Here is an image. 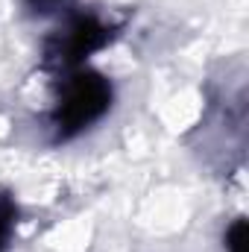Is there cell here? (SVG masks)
<instances>
[{"label":"cell","instance_id":"1","mask_svg":"<svg viewBox=\"0 0 249 252\" xmlns=\"http://www.w3.org/2000/svg\"><path fill=\"white\" fill-rule=\"evenodd\" d=\"M112 106V85L94 73V70H79L73 73L67 82H64L62 100L56 106V115H53V124L59 138H73L79 135L82 129L100 121Z\"/></svg>","mask_w":249,"mask_h":252},{"label":"cell","instance_id":"3","mask_svg":"<svg viewBox=\"0 0 249 252\" xmlns=\"http://www.w3.org/2000/svg\"><path fill=\"white\" fill-rule=\"evenodd\" d=\"M15 205L9 196H0V252L6 250L9 244V235H12V226H15Z\"/></svg>","mask_w":249,"mask_h":252},{"label":"cell","instance_id":"4","mask_svg":"<svg viewBox=\"0 0 249 252\" xmlns=\"http://www.w3.org/2000/svg\"><path fill=\"white\" fill-rule=\"evenodd\" d=\"M226 247H229V252H247V220H238V223L229 229Z\"/></svg>","mask_w":249,"mask_h":252},{"label":"cell","instance_id":"5","mask_svg":"<svg viewBox=\"0 0 249 252\" xmlns=\"http://www.w3.org/2000/svg\"><path fill=\"white\" fill-rule=\"evenodd\" d=\"M35 12H53V9H59L64 0H27Z\"/></svg>","mask_w":249,"mask_h":252},{"label":"cell","instance_id":"2","mask_svg":"<svg viewBox=\"0 0 249 252\" xmlns=\"http://www.w3.org/2000/svg\"><path fill=\"white\" fill-rule=\"evenodd\" d=\"M109 27L94 15H73L62 30H56L44 47V56L53 67H76L109 41Z\"/></svg>","mask_w":249,"mask_h":252}]
</instances>
